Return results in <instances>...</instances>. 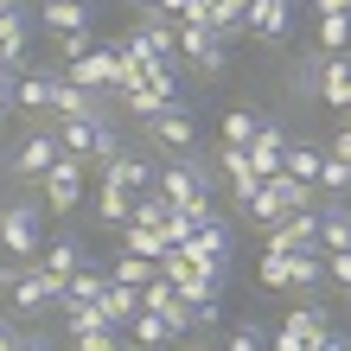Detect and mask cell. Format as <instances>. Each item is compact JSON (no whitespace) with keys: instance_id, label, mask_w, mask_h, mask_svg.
<instances>
[{"instance_id":"b9f144b4","label":"cell","mask_w":351,"mask_h":351,"mask_svg":"<svg viewBox=\"0 0 351 351\" xmlns=\"http://www.w3.org/2000/svg\"><path fill=\"white\" fill-rule=\"evenodd\" d=\"M345 115H351V109H345Z\"/></svg>"},{"instance_id":"60d3db41","label":"cell","mask_w":351,"mask_h":351,"mask_svg":"<svg viewBox=\"0 0 351 351\" xmlns=\"http://www.w3.org/2000/svg\"><path fill=\"white\" fill-rule=\"evenodd\" d=\"M134 7H154V0H134Z\"/></svg>"},{"instance_id":"d590c367","label":"cell","mask_w":351,"mask_h":351,"mask_svg":"<svg viewBox=\"0 0 351 351\" xmlns=\"http://www.w3.org/2000/svg\"><path fill=\"white\" fill-rule=\"evenodd\" d=\"M306 13L326 19V13H351V0H306Z\"/></svg>"},{"instance_id":"5bb4252c","label":"cell","mask_w":351,"mask_h":351,"mask_svg":"<svg viewBox=\"0 0 351 351\" xmlns=\"http://www.w3.org/2000/svg\"><path fill=\"white\" fill-rule=\"evenodd\" d=\"M287 287H294V294H313V287H326V250H319V243L287 250Z\"/></svg>"},{"instance_id":"ba28073f","label":"cell","mask_w":351,"mask_h":351,"mask_svg":"<svg viewBox=\"0 0 351 351\" xmlns=\"http://www.w3.org/2000/svg\"><path fill=\"white\" fill-rule=\"evenodd\" d=\"M179 58L198 77H223V71H230V38H217L211 26H185V19H179Z\"/></svg>"},{"instance_id":"e575fe53","label":"cell","mask_w":351,"mask_h":351,"mask_svg":"<svg viewBox=\"0 0 351 351\" xmlns=\"http://www.w3.org/2000/svg\"><path fill=\"white\" fill-rule=\"evenodd\" d=\"M13 345H26V332H19L13 313H0V351H13Z\"/></svg>"},{"instance_id":"d6986e66","label":"cell","mask_w":351,"mask_h":351,"mask_svg":"<svg viewBox=\"0 0 351 351\" xmlns=\"http://www.w3.org/2000/svg\"><path fill=\"white\" fill-rule=\"evenodd\" d=\"M0 58H7L13 71H26V64H32V58H26V13H19V7L0 13Z\"/></svg>"},{"instance_id":"8d00e7d4","label":"cell","mask_w":351,"mask_h":351,"mask_svg":"<svg viewBox=\"0 0 351 351\" xmlns=\"http://www.w3.org/2000/svg\"><path fill=\"white\" fill-rule=\"evenodd\" d=\"M319 351H351V332H339V326H326V339H319Z\"/></svg>"},{"instance_id":"cb8c5ba5","label":"cell","mask_w":351,"mask_h":351,"mask_svg":"<svg viewBox=\"0 0 351 351\" xmlns=\"http://www.w3.org/2000/svg\"><path fill=\"white\" fill-rule=\"evenodd\" d=\"M262 185L281 198V211H306V204H319V192L306 179H294V173H275V179H262Z\"/></svg>"},{"instance_id":"d4e9b609","label":"cell","mask_w":351,"mask_h":351,"mask_svg":"<svg viewBox=\"0 0 351 351\" xmlns=\"http://www.w3.org/2000/svg\"><path fill=\"white\" fill-rule=\"evenodd\" d=\"M84 256H90V250H84L77 237H58V243H45V250H38V262H45V268H51L58 281H71V268L84 262Z\"/></svg>"},{"instance_id":"277c9868","label":"cell","mask_w":351,"mask_h":351,"mask_svg":"<svg viewBox=\"0 0 351 351\" xmlns=\"http://www.w3.org/2000/svg\"><path fill=\"white\" fill-rule=\"evenodd\" d=\"M45 121L58 128V147L77 154V160H109L121 147V134H115L109 115H45Z\"/></svg>"},{"instance_id":"30bf717a","label":"cell","mask_w":351,"mask_h":351,"mask_svg":"<svg viewBox=\"0 0 351 351\" xmlns=\"http://www.w3.org/2000/svg\"><path fill=\"white\" fill-rule=\"evenodd\" d=\"M58 154H64V147H58V128L45 121V128H32V134H26V141H19V147H13L7 173H13V179H32V185H38V173H45V167H51Z\"/></svg>"},{"instance_id":"9a60e30c","label":"cell","mask_w":351,"mask_h":351,"mask_svg":"<svg viewBox=\"0 0 351 351\" xmlns=\"http://www.w3.org/2000/svg\"><path fill=\"white\" fill-rule=\"evenodd\" d=\"M319 102H326V109H351V51H332V58H326Z\"/></svg>"},{"instance_id":"836d02e7","label":"cell","mask_w":351,"mask_h":351,"mask_svg":"<svg viewBox=\"0 0 351 351\" xmlns=\"http://www.w3.org/2000/svg\"><path fill=\"white\" fill-rule=\"evenodd\" d=\"M13 84H19V71H0V121H7V115H19V96H13Z\"/></svg>"},{"instance_id":"8992f818","label":"cell","mask_w":351,"mask_h":351,"mask_svg":"<svg viewBox=\"0 0 351 351\" xmlns=\"http://www.w3.org/2000/svg\"><path fill=\"white\" fill-rule=\"evenodd\" d=\"M84 167L90 160H77V154H58L45 173H38V198H45V211H77L84 204Z\"/></svg>"},{"instance_id":"f35d334b","label":"cell","mask_w":351,"mask_h":351,"mask_svg":"<svg viewBox=\"0 0 351 351\" xmlns=\"http://www.w3.org/2000/svg\"><path fill=\"white\" fill-rule=\"evenodd\" d=\"M154 7H160V13H167V19H179L185 7H192V0H154Z\"/></svg>"},{"instance_id":"6da1fadb","label":"cell","mask_w":351,"mask_h":351,"mask_svg":"<svg viewBox=\"0 0 351 351\" xmlns=\"http://www.w3.org/2000/svg\"><path fill=\"white\" fill-rule=\"evenodd\" d=\"M0 294H7L13 319H45L58 306V294H64V281L45 262H0Z\"/></svg>"},{"instance_id":"f546056e","label":"cell","mask_w":351,"mask_h":351,"mask_svg":"<svg viewBox=\"0 0 351 351\" xmlns=\"http://www.w3.org/2000/svg\"><path fill=\"white\" fill-rule=\"evenodd\" d=\"M230 351H262V345H275V332L268 326H256V319H243V326H230V339H223Z\"/></svg>"},{"instance_id":"603a6c76","label":"cell","mask_w":351,"mask_h":351,"mask_svg":"<svg viewBox=\"0 0 351 351\" xmlns=\"http://www.w3.org/2000/svg\"><path fill=\"white\" fill-rule=\"evenodd\" d=\"M121 250H134V256H147V262H160L167 256V237H160V223H121Z\"/></svg>"},{"instance_id":"7a4b0ae2","label":"cell","mask_w":351,"mask_h":351,"mask_svg":"<svg viewBox=\"0 0 351 351\" xmlns=\"http://www.w3.org/2000/svg\"><path fill=\"white\" fill-rule=\"evenodd\" d=\"M0 250H7V262H38V250H45V204H32V198L0 204Z\"/></svg>"},{"instance_id":"52a82bcc","label":"cell","mask_w":351,"mask_h":351,"mask_svg":"<svg viewBox=\"0 0 351 351\" xmlns=\"http://www.w3.org/2000/svg\"><path fill=\"white\" fill-rule=\"evenodd\" d=\"M326 326H332V306L300 300V306H287V319L275 326V345H281V351H319Z\"/></svg>"},{"instance_id":"ab89813d","label":"cell","mask_w":351,"mask_h":351,"mask_svg":"<svg viewBox=\"0 0 351 351\" xmlns=\"http://www.w3.org/2000/svg\"><path fill=\"white\" fill-rule=\"evenodd\" d=\"M7 7H19V0H0V13H7Z\"/></svg>"},{"instance_id":"ac0fdd59","label":"cell","mask_w":351,"mask_h":351,"mask_svg":"<svg viewBox=\"0 0 351 351\" xmlns=\"http://www.w3.org/2000/svg\"><path fill=\"white\" fill-rule=\"evenodd\" d=\"M204 26H211L217 38L250 32V0H204Z\"/></svg>"},{"instance_id":"3957f363","label":"cell","mask_w":351,"mask_h":351,"mask_svg":"<svg viewBox=\"0 0 351 351\" xmlns=\"http://www.w3.org/2000/svg\"><path fill=\"white\" fill-rule=\"evenodd\" d=\"M51 313H58V326H64V339H71L77 351H115L121 339H128L121 326L102 319V306H96V300H71V294H64Z\"/></svg>"},{"instance_id":"8fae6325","label":"cell","mask_w":351,"mask_h":351,"mask_svg":"<svg viewBox=\"0 0 351 351\" xmlns=\"http://www.w3.org/2000/svg\"><path fill=\"white\" fill-rule=\"evenodd\" d=\"M141 306H154V313L173 326V339H192V326H198V319H192V306L179 300V287H173L167 275H160V268H154V281L141 287Z\"/></svg>"},{"instance_id":"4316f807","label":"cell","mask_w":351,"mask_h":351,"mask_svg":"<svg viewBox=\"0 0 351 351\" xmlns=\"http://www.w3.org/2000/svg\"><path fill=\"white\" fill-rule=\"evenodd\" d=\"M128 339H134V345H173V326L160 319L154 306H141V313L128 319Z\"/></svg>"},{"instance_id":"1f68e13d","label":"cell","mask_w":351,"mask_h":351,"mask_svg":"<svg viewBox=\"0 0 351 351\" xmlns=\"http://www.w3.org/2000/svg\"><path fill=\"white\" fill-rule=\"evenodd\" d=\"M96 45V32L90 26H71V32H58V64H71V58H84Z\"/></svg>"},{"instance_id":"4dcf8cb0","label":"cell","mask_w":351,"mask_h":351,"mask_svg":"<svg viewBox=\"0 0 351 351\" xmlns=\"http://www.w3.org/2000/svg\"><path fill=\"white\" fill-rule=\"evenodd\" d=\"M256 281L262 287H287V250H262L256 256Z\"/></svg>"},{"instance_id":"e0dca14e","label":"cell","mask_w":351,"mask_h":351,"mask_svg":"<svg viewBox=\"0 0 351 351\" xmlns=\"http://www.w3.org/2000/svg\"><path fill=\"white\" fill-rule=\"evenodd\" d=\"M90 211H96V223H102V230H121V223L134 217V192H121V185H109V179H102V185H96V198H90Z\"/></svg>"},{"instance_id":"d6a6232c","label":"cell","mask_w":351,"mask_h":351,"mask_svg":"<svg viewBox=\"0 0 351 351\" xmlns=\"http://www.w3.org/2000/svg\"><path fill=\"white\" fill-rule=\"evenodd\" d=\"M326 281L351 294V250H326Z\"/></svg>"},{"instance_id":"2e32d148","label":"cell","mask_w":351,"mask_h":351,"mask_svg":"<svg viewBox=\"0 0 351 351\" xmlns=\"http://www.w3.org/2000/svg\"><path fill=\"white\" fill-rule=\"evenodd\" d=\"M96 306H102V319H109V326H121V332H128V319L141 313V287H128V281H102Z\"/></svg>"},{"instance_id":"7402d4cb","label":"cell","mask_w":351,"mask_h":351,"mask_svg":"<svg viewBox=\"0 0 351 351\" xmlns=\"http://www.w3.org/2000/svg\"><path fill=\"white\" fill-rule=\"evenodd\" d=\"M102 262H109V281H128V287H147V281H154V268H160V262L134 256V250H115V256H102Z\"/></svg>"},{"instance_id":"ffe728a7","label":"cell","mask_w":351,"mask_h":351,"mask_svg":"<svg viewBox=\"0 0 351 351\" xmlns=\"http://www.w3.org/2000/svg\"><path fill=\"white\" fill-rule=\"evenodd\" d=\"M313 192L319 198H351V160H339L332 147L319 154V173H313Z\"/></svg>"},{"instance_id":"7c38bea8","label":"cell","mask_w":351,"mask_h":351,"mask_svg":"<svg viewBox=\"0 0 351 351\" xmlns=\"http://www.w3.org/2000/svg\"><path fill=\"white\" fill-rule=\"evenodd\" d=\"M287 141H294V134H287L281 121H262V128H256V141H250V167H256V179H275V173H281V147H287Z\"/></svg>"},{"instance_id":"484cf974","label":"cell","mask_w":351,"mask_h":351,"mask_svg":"<svg viewBox=\"0 0 351 351\" xmlns=\"http://www.w3.org/2000/svg\"><path fill=\"white\" fill-rule=\"evenodd\" d=\"M319 154H326V147H313V141H287V147H281V173H294V179H306V185H313Z\"/></svg>"},{"instance_id":"f1b7e54d","label":"cell","mask_w":351,"mask_h":351,"mask_svg":"<svg viewBox=\"0 0 351 351\" xmlns=\"http://www.w3.org/2000/svg\"><path fill=\"white\" fill-rule=\"evenodd\" d=\"M256 128H262V115H256V109H230V115H223V141H237V147H250Z\"/></svg>"},{"instance_id":"5b68a950","label":"cell","mask_w":351,"mask_h":351,"mask_svg":"<svg viewBox=\"0 0 351 351\" xmlns=\"http://www.w3.org/2000/svg\"><path fill=\"white\" fill-rule=\"evenodd\" d=\"M141 128H147V141H154V154H192L198 147V121H192V109H185V102H160V109L141 121Z\"/></svg>"},{"instance_id":"44dd1931","label":"cell","mask_w":351,"mask_h":351,"mask_svg":"<svg viewBox=\"0 0 351 351\" xmlns=\"http://www.w3.org/2000/svg\"><path fill=\"white\" fill-rule=\"evenodd\" d=\"M38 26H45V32L90 26V0H45V7H38Z\"/></svg>"},{"instance_id":"9c48e42d","label":"cell","mask_w":351,"mask_h":351,"mask_svg":"<svg viewBox=\"0 0 351 351\" xmlns=\"http://www.w3.org/2000/svg\"><path fill=\"white\" fill-rule=\"evenodd\" d=\"M102 179L121 185V192H154L160 185V154H141V147H115L109 160H96Z\"/></svg>"},{"instance_id":"74e56055","label":"cell","mask_w":351,"mask_h":351,"mask_svg":"<svg viewBox=\"0 0 351 351\" xmlns=\"http://www.w3.org/2000/svg\"><path fill=\"white\" fill-rule=\"evenodd\" d=\"M332 154H339V160H351V121L339 128V141H332Z\"/></svg>"},{"instance_id":"83f0119b","label":"cell","mask_w":351,"mask_h":351,"mask_svg":"<svg viewBox=\"0 0 351 351\" xmlns=\"http://www.w3.org/2000/svg\"><path fill=\"white\" fill-rule=\"evenodd\" d=\"M319 51H351V13H326L319 19Z\"/></svg>"},{"instance_id":"4fadbf2b","label":"cell","mask_w":351,"mask_h":351,"mask_svg":"<svg viewBox=\"0 0 351 351\" xmlns=\"http://www.w3.org/2000/svg\"><path fill=\"white\" fill-rule=\"evenodd\" d=\"M294 7L300 0H250V32L256 38H287L294 32Z\"/></svg>"}]
</instances>
